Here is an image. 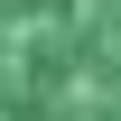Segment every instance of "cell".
I'll return each instance as SVG.
<instances>
[{
	"label": "cell",
	"instance_id": "obj_1",
	"mask_svg": "<svg viewBox=\"0 0 121 121\" xmlns=\"http://www.w3.org/2000/svg\"><path fill=\"white\" fill-rule=\"evenodd\" d=\"M0 121H121V0H0Z\"/></svg>",
	"mask_w": 121,
	"mask_h": 121
}]
</instances>
